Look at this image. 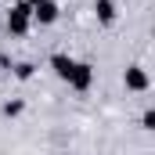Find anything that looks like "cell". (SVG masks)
I'll list each match as a JSON object with an SVG mask.
<instances>
[{
	"instance_id": "cell-1",
	"label": "cell",
	"mask_w": 155,
	"mask_h": 155,
	"mask_svg": "<svg viewBox=\"0 0 155 155\" xmlns=\"http://www.w3.org/2000/svg\"><path fill=\"white\" fill-rule=\"evenodd\" d=\"M15 33H25V25H29V7H18V11H11V22H7Z\"/></svg>"
},
{
	"instance_id": "cell-5",
	"label": "cell",
	"mask_w": 155,
	"mask_h": 155,
	"mask_svg": "<svg viewBox=\"0 0 155 155\" xmlns=\"http://www.w3.org/2000/svg\"><path fill=\"white\" fill-rule=\"evenodd\" d=\"M54 69H58V76H69V72H72V61H69L65 54H58V58H54Z\"/></svg>"
},
{
	"instance_id": "cell-4",
	"label": "cell",
	"mask_w": 155,
	"mask_h": 155,
	"mask_svg": "<svg viewBox=\"0 0 155 155\" xmlns=\"http://www.w3.org/2000/svg\"><path fill=\"white\" fill-rule=\"evenodd\" d=\"M126 83H130L134 90H141V87H144L148 79H144V72H141V69H130V72H126Z\"/></svg>"
},
{
	"instance_id": "cell-3",
	"label": "cell",
	"mask_w": 155,
	"mask_h": 155,
	"mask_svg": "<svg viewBox=\"0 0 155 155\" xmlns=\"http://www.w3.org/2000/svg\"><path fill=\"white\" fill-rule=\"evenodd\" d=\"M54 15H58V7H54L51 0H40L36 4V18L40 22H54Z\"/></svg>"
},
{
	"instance_id": "cell-6",
	"label": "cell",
	"mask_w": 155,
	"mask_h": 155,
	"mask_svg": "<svg viewBox=\"0 0 155 155\" xmlns=\"http://www.w3.org/2000/svg\"><path fill=\"white\" fill-rule=\"evenodd\" d=\"M97 15H101L105 22H112V4H108V0H101V4H97Z\"/></svg>"
},
{
	"instance_id": "cell-2",
	"label": "cell",
	"mask_w": 155,
	"mask_h": 155,
	"mask_svg": "<svg viewBox=\"0 0 155 155\" xmlns=\"http://www.w3.org/2000/svg\"><path fill=\"white\" fill-rule=\"evenodd\" d=\"M65 79H69L72 87H87V83H90V69H87V65H72V72Z\"/></svg>"
},
{
	"instance_id": "cell-7",
	"label": "cell",
	"mask_w": 155,
	"mask_h": 155,
	"mask_svg": "<svg viewBox=\"0 0 155 155\" xmlns=\"http://www.w3.org/2000/svg\"><path fill=\"white\" fill-rule=\"evenodd\" d=\"M29 4H40V0H29Z\"/></svg>"
}]
</instances>
